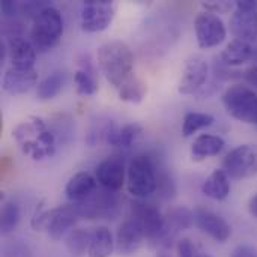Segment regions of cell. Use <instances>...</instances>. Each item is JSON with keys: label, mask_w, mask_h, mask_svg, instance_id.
Returning <instances> with one entry per match:
<instances>
[{"label": "cell", "mask_w": 257, "mask_h": 257, "mask_svg": "<svg viewBox=\"0 0 257 257\" xmlns=\"http://www.w3.org/2000/svg\"><path fill=\"white\" fill-rule=\"evenodd\" d=\"M230 17V32L235 39L251 44L257 39V0H239Z\"/></svg>", "instance_id": "cell-10"}, {"label": "cell", "mask_w": 257, "mask_h": 257, "mask_svg": "<svg viewBox=\"0 0 257 257\" xmlns=\"http://www.w3.org/2000/svg\"><path fill=\"white\" fill-rule=\"evenodd\" d=\"M3 257H27V250L21 244H9L3 250Z\"/></svg>", "instance_id": "cell-36"}, {"label": "cell", "mask_w": 257, "mask_h": 257, "mask_svg": "<svg viewBox=\"0 0 257 257\" xmlns=\"http://www.w3.org/2000/svg\"><path fill=\"white\" fill-rule=\"evenodd\" d=\"M96 56L102 74L116 90L134 77V54L126 42L108 41L98 48Z\"/></svg>", "instance_id": "cell-1"}, {"label": "cell", "mask_w": 257, "mask_h": 257, "mask_svg": "<svg viewBox=\"0 0 257 257\" xmlns=\"http://www.w3.org/2000/svg\"><path fill=\"white\" fill-rule=\"evenodd\" d=\"M209 77V65L203 56L194 54L187 59L182 71V77L179 80L178 92L181 95H194L200 92L208 81Z\"/></svg>", "instance_id": "cell-12"}, {"label": "cell", "mask_w": 257, "mask_h": 257, "mask_svg": "<svg viewBox=\"0 0 257 257\" xmlns=\"http://www.w3.org/2000/svg\"><path fill=\"white\" fill-rule=\"evenodd\" d=\"M194 224L206 233L209 238H212L217 242H227L232 236V227L230 224L218 214L205 209V208H196L194 211Z\"/></svg>", "instance_id": "cell-16"}, {"label": "cell", "mask_w": 257, "mask_h": 257, "mask_svg": "<svg viewBox=\"0 0 257 257\" xmlns=\"http://www.w3.org/2000/svg\"><path fill=\"white\" fill-rule=\"evenodd\" d=\"M230 178L223 169H215L203 182L202 193L212 200H226L230 194Z\"/></svg>", "instance_id": "cell-23"}, {"label": "cell", "mask_w": 257, "mask_h": 257, "mask_svg": "<svg viewBox=\"0 0 257 257\" xmlns=\"http://www.w3.org/2000/svg\"><path fill=\"white\" fill-rule=\"evenodd\" d=\"M226 111L236 120L257 125V92L242 84H233L223 93Z\"/></svg>", "instance_id": "cell-5"}, {"label": "cell", "mask_w": 257, "mask_h": 257, "mask_svg": "<svg viewBox=\"0 0 257 257\" xmlns=\"http://www.w3.org/2000/svg\"><path fill=\"white\" fill-rule=\"evenodd\" d=\"M74 83L78 95L90 96L95 95L98 90V78L95 75V69L90 60H80V69L74 74Z\"/></svg>", "instance_id": "cell-26"}, {"label": "cell", "mask_w": 257, "mask_h": 257, "mask_svg": "<svg viewBox=\"0 0 257 257\" xmlns=\"http://www.w3.org/2000/svg\"><path fill=\"white\" fill-rule=\"evenodd\" d=\"M116 15V5L110 0H86L81 6L80 24L84 32L98 33L110 27Z\"/></svg>", "instance_id": "cell-8"}, {"label": "cell", "mask_w": 257, "mask_h": 257, "mask_svg": "<svg viewBox=\"0 0 257 257\" xmlns=\"http://www.w3.org/2000/svg\"><path fill=\"white\" fill-rule=\"evenodd\" d=\"M196 257H212V256H211V254H208L206 251H203V250L200 248V250L197 251V254H196Z\"/></svg>", "instance_id": "cell-40"}, {"label": "cell", "mask_w": 257, "mask_h": 257, "mask_svg": "<svg viewBox=\"0 0 257 257\" xmlns=\"http://www.w3.org/2000/svg\"><path fill=\"white\" fill-rule=\"evenodd\" d=\"M253 60L257 63V48H254V54H253Z\"/></svg>", "instance_id": "cell-41"}, {"label": "cell", "mask_w": 257, "mask_h": 257, "mask_svg": "<svg viewBox=\"0 0 257 257\" xmlns=\"http://www.w3.org/2000/svg\"><path fill=\"white\" fill-rule=\"evenodd\" d=\"M51 3L50 2H36V0H30V2H24L21 3V14L27 18L35 20L41 12H44L47 8H50Z\"/></svg>", "instance_id": "cell-33"}, {"label": "cell", "mask_w": 257, "mask_h": 257, "mask_svg": "<svg viewBox=\"0 0 257 257\" xmlns=\"http://www.w3.org/2000/svg\"><path fill=\"white\" fill-rule=\"evenodd\" d=\"M8 44V56L14 68L18 69H33L36 62L38 51L32 45L30 41L24 38L6 41Z\"/></svg>", "instance_id": "cell-20"}, {"label": "cell", "mask_w": 257, "mask_h": 257, "mask_svg": "<svg viewBox=\"0 0 257 257\" xmlns=\"http://www.w3.org/2000/svg\"><path fill=\"white\" fill-rule=\"evenodd\" d=\"M21 221V209L20 205L15 200L5 202L2 212H0V233L3 236H8L15 232Z\"/></svg>", "instance_id": "cell-29"}, {"label": "cell", "mask_w": 257, "mask_h": 257, "mask_svg": "<svg viewBox=\"0 0 257 257\" xmlns=\"http://www.w3.org/2000/svg\"><path fill=\"white\" fill-rule=\"evenodd\" d=\"M96 185H98V181L90 173L87 172L75 173L65 187L66 199L72 203L84 202L87 197H90L96 191Z\"/></svg>", "instance_id": "cell-21"}, {"label": "cell", "mask_w": 257, "mask_h": 257, "mask_svg": "<svg viewBox=\"0 0 257 257\" xmlns=\"http://www.w3.org/2000/svg\"><path fill=\"white\" fill-rule=\"evenodd\" d=\"M38 83V71L33 69H18L11 66L5 71L2 87L11 95H23L29 92Z\"/></svg>", "instance_id": "cell-19"}, {"label": "cell", "mask_w": 257, "mask_h": 257, "mask_svg": "<svg viewBox=\"0 0 257 257\" xmlns=\"http://www.w3.org/2000/svg\"><path fill=\"white\" fill-rule=\"evenodd\" d=\"M116 251V242L108 227L98 226L92 232L87 257H110Z\"/></svg>", "instance_id": "cell-25"}, {"label": "cell", "mask_w": 257, "mask_h": 257, "mask_svg": "<svg viewBox=\"0 0 257 257\" xmlns=\"http://www.w3.org/2000/svg\"><path fill=\"white\" fill-rule=\"evenodd\" d=\"M226 146V142L220 136L214 134H200L194 139L191 145V160L199 163L203 160H208L211 157H217Z\"/></svg>", "instance_id": "cell-22"}, {"label": "cell", "mask_w": 257, "mask_h": 257, "mask_svg": "<svg viewBox=\"0 0 257 257\" xmlns=\"http://www.w3.org/2000/svg\"><path fill=\"white\" fill-rule=\"evenodd\" d=\"M142 136H143V128L140 123L131 122V123H125L123 126H117L114 122L110 120L105 123L102 142L117 149H130L139 142Z\"/></svg>", "instance_id": "cell-18"}, {"label": "cell", "mask_w": 257, "mask_h": 257, "mask_svg": "<svg viewBox=\"0 0 257 257\" xmlns=\"http://www.w3.org/2000/svg\"><path fill=\"white\" fill-rule=\"evenodd\" d=\"M194 224V212L185 206H176L164 215V236L160 250L167 251L179 241V235Z\"/></svg>", "instance_id": "cell-13"}, {"label": "cell", "mask_w": 257, "mask_h": 257, "mask_svg": "<svg viewBox=\"0 0 257 257\" xmlns=\"http://www.w3.org/2000/svg\"><path fill=\"white\" fill-rule=\"evenodd\" d=\"M92 232L86 229H72L65 241L66 250L72 257H83L87 254L90 245Z\"/></svg>", "instance_id": "cell-28"}, {"label": "cell", "mask_w": 257, "mask_h": 257, "mask_svg": "<svg viewBox=\"0 0 257 257\" xmlns=\"http://www.w3.org/2000/svg\"><path fill=\"white\" fill-rule=\"evenodd\" d=\"M215 122L214 116L209 113H200V111H190L185 114L182 122V136L185 139L194 136L203 128L211 126Z\"/></svg>", "instance_id": "cell-31"}, {"label": "cell", "mask_w": 257, "mask_h": 257, "mask_svg": "<svg viewBox=\"0 0 257 257\" xmlns=\"http://www.w3.org/2000/svg\"><path fill=\"white\" fill-rule=\"evenodd\" d=\"M158 163L148 154L136 155L126 170V188L136 199H146L157 193Z\"/></svg>", "instance_id": "cell-3"}, {"label": "cell", "mask_w": 257, "mask_h": 257, "mask_svg": "<svg viewBox=\"0 0 257 257\" xmlns=\"http://www.w3.org/2000/svg\"><path fill=\"white\" fill-rule=\"evenodd\" d=\"M63 35V17L54 6L41 12L32 24L30 42L38 53H47L53 50Z\"/></svg>", "instance_id": "cell-4"}, {"label": "cell", "mask_w": 257, "mask_h": 257, "mask_svg": "<svg viewBox=\"0 0 257 257\" xmlns=\"http://www.w3.org/2000/svg\"><path fill=\"white\" fill-rule=\"evenodd\" d=\"M126 164L122 155H111L101 161L95 170L98 184L110 191H117L126 182Z\"/></svg>", "instance_id": "cell-14"}, {"label": "cell", "mask_w": 257, "mask_h": 257, "mask_svg": "<svg viewBox=\"0 0 257 257\" xmlns=\"http://www.w3.org/2000/svg\"><path fill=\"white\" fill-rule=\"evenodd\" d=\"M117 93H119V98L125 102L140 104L148 93V84H146V81H143L142 78L134 75L120 89H117Z\"/></svg>", "instance_id": "cell-30"}, {"label": "cell", "mask_w": 257, "mask_h": 257, "mask_svg": "<svg viewBox=\"0 0 257 257\" xmlns=\"http://www.w3.org/2000/svg\"><path fill=\"white\" fill-rule=\"evenodd\" d=\"M253 54L254 48L251 44L239 39H232L220 54V59L226 66H239L247 63L248 60H253Z\"/></svg>", "instance_id": "cell-24"}, {"label": "cell", "mask_w": 257, "mask_h": 257, "mask_svg": "<svg viewBox=\"0 0 257 257\" xmlns=\"http://www.w3.org/2000/svg\"><path fill=\"white\" fill-rule=\"evenodd\" d=\"M244 78H245V81H247L250 86H253L257 90V65H253V66H250L248 69H245Z\"/></svg>", "instance_id": "cell-38"}, {"label": "cell", "mask_w": 257, "mask_h": 257, "mask_svg": "<svg viewBox=\"0 0 257 257\" xmlns=\"http://www.w3.org/2000/svg\"><path fill=\"white\" fill-rule=\"evenodd\" d=\"M157 193L163 200H170L176 194V185L173 178L166 172V169H161L160 166L157 172Z\"/></svg>", "instance_id": "cell-32"}, {"label": "cell", "mask_w": 257, "mask_h": 257, "mask_svg": "<svg viewBox=\"0 0 257 257\" xmlns=\"http://www.w3.org/2000/svg\"><path fill=\"white\" fill-rule=\"evenodd\" d=\"M146 236L142 226L133 217L126 218L116 232V253L119 256H133L136 254L145 244Z\"/></svg>", "instance_id": "cell-15"}, {"label": "cell", "mask_w": 257, "mask_h": 257, "mask_svg": "<svg viewBox=\"0 0 257 257\" xmlns=\"http://www.w3.org/2000/svg\"><path fill=\"white\" fill-rule=\"evenodd\" d=\"M12 137L20 145L26 155L41 161L50 158L56 152V136L47 128V123L36 116L21 122L14 131Z\"/></svg>", "instance_id": "cell-2"}, {"label": "cell", "mask_w": 257, "mask_h": 257, "mask_svg": "<svg viewBox=\"0 0 257 257\" xmlns=\"http://www.w3.org/2000/svg\"><path fill=\"white\" fill-rule=\"evenodd\" d=\"M248 212L257 218V194H254L251 199H250V202H248Z\"/></svg>", "instance_id": "cell-39"}, {"label": "cell", "mask_w": 257, "mask_h": 257, "mask_svg": "<svg viewBox=\"0 0 257 257\" xmlns=\"http://www.w3.org/2000/svg\"><path fill=\"white\" fill-rule=\"evenodd\" d=\"M131 217L142 226L146 242L152 248H160L164 236V215L160 209L151 203L134 200L131 203Z\"/></svg>", "instance_id": "cell-6"}, {"label": "cell", "mask_w": 257, "mask_h": 257, "mask_svg": "<svg viewBox=\"0 0 257 257\" xmlns=\"http://www.w3.org/2000/svg\"><path fill=\"white\" fill-rule=\"evenodd\" d=\"M78 218L80 215L74 205H63V206L50 209L48 218L45 223V230L53 241H60L74 229Z\"/></svg>", "instance_id": "cell-17"}, {"label": "cell", "mask_w": 257, "mask_h": 257, "mask_svg": "<svg viewBox=\"0 0 257 257\" xmlns=\"http://www.w3.org/2000/svg\"><path fill=\"white\" fill-rule=\"evenodd\" d=\"M194 30L200 48H214L224 42L227 29L223 20L211 12H200L194 20Z\"/></svg>", "instance_id": "cell-11"}, {"label": "cell", "mask_w": 257, "mask_h": 257, "mask_svg": "<svg viewBox=\"0 0 257 257\" xmlns=\"http://www.w3.org/2000/svg\"><path fill=\"white\" fill-rule=\"evenodd\" d=\"M230 257H257V248L250 244H241L232 251Z\"/></svg>", "instance_id": "cell-37"}, {"label": "cell", "mask_w": 257, "mask_h": 257, "mask_svg": "<svg viewBox=\"0 0 257 257\" xmlns=\"http://www.w3.org/2000/svg\"><path fill=\"white\" fill-rule=\"evenodd\" d=\"M223 170L233 181L248 179L257 175V146L241 145L223 160Z\"/></svg>", "instance_id": "cell-7"}, {"label": "cell", "mask_w": 257, "mask_h": 257, "mask_svg": "<svg viewBox=\"0 0 257 257\" xmlns=\"http://www.w3.org/2000/svg\"><path fill=\"white\" fill-rule=\"evenodd\" d=\"M202 6L206 9V12L211 14H227L233 9V3L227 2V0H211V2H203Z\"/></svg>", "instance_id": "cell-34"}, {"label": "cell", "mask_w": 257, "mask_h": 257, "mask_svg": "<svg viewBox=\"0 0 257 257\" xmlns=\"http://www.w3.org/2000/svg\"><path fill=\"white\" fill-rule=\"evenodd\" d=\"M0 9H2V14H3L5 18L14 20L21 12V3L12 2V0H5V2H2Z\"/></svg>", "instance_id": "cell-35"}, {"label": "cell", "mask_w": 257, "mask_h": 257, "mask_svg": "<svg viewBox=\"0 0 257 257\" xmlns=\"http://www.w3.org/2000/svg\"><path fill=\"white\" fill-rule=\"evenodd\" d=\"M65 84V72L53 71L45 78H42L36 86V96L39 101H50L56 98Z\"/></svg>", "instance_id": "cell-27"}, {"label": "cell", "mask_w": 257, "mask_h": 257, "mask_svg": "<svg viewBox=\"0 0 257 257\" xmlns=\"http://www.w3.org/2000/svg\"><path fill=\"white\" fill-rule=\"evenodd\" d=\"M80 215L86 220H111L117 212V197L114 191H95L84 202L72 203Z\"/></svg>", "instance_id": "cell-9"}]
</instances>
